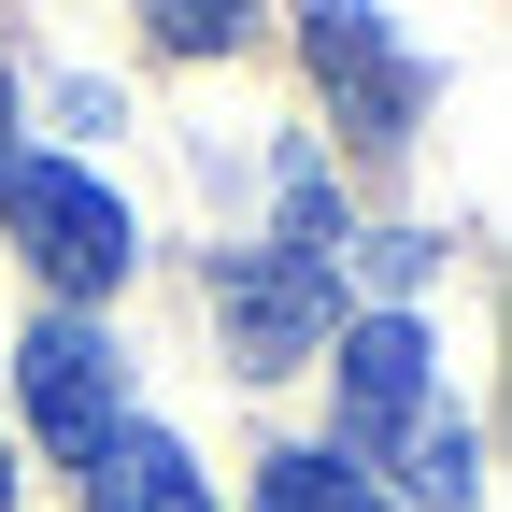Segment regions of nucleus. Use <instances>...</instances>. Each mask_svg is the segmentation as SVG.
Listing matches in <instances>:
<instances>
[{"label": "nucleus", "mask_w": 512, "mask_h": 512, "mask_svg": "<svg viewBox=\"0 0 512 512\" xmlns=\"http://www.w3.org/2000/svg\"><path fill=\"white\" fill-rule=\"evenodd\" d=\"M0 228L29 242V271L43 285H114L128 256H143V228H128V200L100 171H72V157H29V143H0Z\"/></svg>", "instance_id": "obj_1"}, {"label": "nucleus", "mask_w": 512, "mask_h": 512, "mask_svg": "<svg viewBox=\"0 0 512 512\" xmlns=\"http://www.w3.org/2000/svg\"><path fill=\"white\" fill-rule=\"evenodd\" d=\"M427 256H441L427 228H370V242H356V271H370L384 299H413V285H427Z\"/></svg>", "instance_id": "obj_9"}, {"label": "nucleus", "mask_w": 512, "mask_h": 512, "mask_svg": "<svg viewBox=\"0 0 512 512\" xmlns=\"http://www.w3.org/2000/svg\"><path fill=\"white\" fill-rule=\"evenodd\" d=\"M256 512H384V484L342 470V456H271L256 470Z\"/></svg>", "instance_id": "obj_7"}, {"label": "nucleus", "mask_w": 512, "mask_h": 512, "mask_svg": "<svg viewBox=\"0 0 512 512\" xmlns=\"http://www.w3.org/2000/svg\"><path fill=\"white\" fill-rule=\"evenodd\" d=\"M313 72L342 86V114H356V143H370V157H384V143H413L427 72L399 57V29H384V15H313Z\"/></svg>", "instance_id": "obj_4"}, {"label": "nucleus", "mask_w": 512, "mask_h": 512, "mask_svg": "<svg viewBox=\"0 0 512 512\" xmlns=\"http://www.w3.org/2000/svg\"><path fill=\"white\" fill-rule=\"evenodd\" d=\"M214 313H228L242 370H299L328 342V271H313V256H271V242H228L214 256Z\"/></svg>", "instance_id": "obj_3"}, {"label": "nucleus", "mask_w": 512, "mask_h": 512, "mask_svg": "<svg viewBox=\"0 0 512 512\" xmlns=\"http://www.w3.org/2000/svg\"><path fill=\"white\" fill-rule=\"evenodd\" d=\"M86 512H214V484L185 470V441L100 427V441H86Z\"/></svg>", "instance_id": "obj_6"}, {"label": "nucleus", "mask_w": 512, "mask_h": 512, "mask_svg": "<svg viewBox=\"0 0 512 512\" xmlns=\"http://www.w3.org/2000/svg\"><path fill=\"white\" fill-rule=\"evenodd\" d=\"M427 328L413 313H370V328L342 342V470H370V456H413V441L441 427L427 413Z\"/></svg>", "instance_id": "obj_2"}, {"label": "nucleus", "mask_w": 512, "mask_h": 512, "mask_svg": "<svg viewBox=\"0 0 512 512\" xmlns=\"http://www.w3.org/2000/svg\"><path fill=\"white\" fill-rule=\"evenodd\" d=\"M399 470H413V498H470V484H484V470H470V427H456V413H441V427L413 441Z\"/></svg>", "instance_id": "obj_8"}, {"label": "nucleus", "mask_w": 512, "mask_h": 512, "mask_svg": "<svg viewBox=\"0 0 512 512\" xmlns=\"http://www.w3.org/2000/svg\"><path fill=\"white\" fill-rule=\"evenodd\" d=\"M15 384H29V427L57 441V456H86V441L114 427V342L86 328V313H43L29 356H15Z\"/></svg>", "instance_id": "obj_5"}, {"label": "nucleus", "mask_w": 512, "mask_h": 512, "mask_svg": "<svg viewBox=\"0 0 512 512\" xmlns=\"http://www.w3.org/2000/svg\"><path fill=\"white\" fill-rule=\"evenodd\" d=\"M0 512H15V456H0Z\"/></svg>", "instance_id": "obj_10"}]
</instances>
